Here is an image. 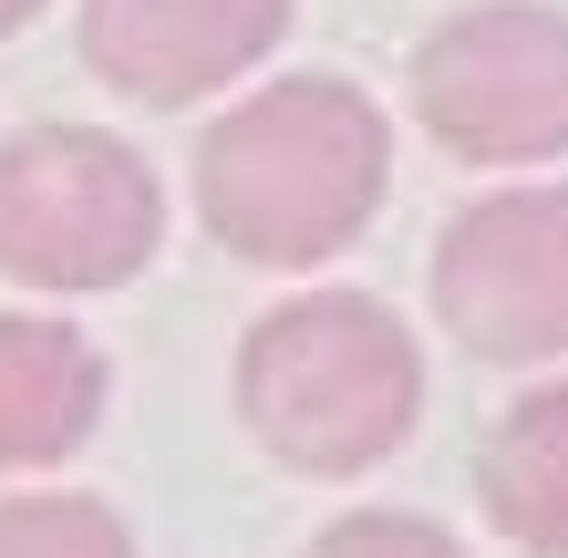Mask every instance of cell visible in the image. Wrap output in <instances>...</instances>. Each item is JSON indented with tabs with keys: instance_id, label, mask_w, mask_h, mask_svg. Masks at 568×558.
I'll list each match as a JSON object with an SVG mask.
<instances>
[{
	"instance_id": "obj_1",
	"label": "cell",
	"mask_w": 568,
	"mask_h": 558,
	"mask_svg": "<svg viewBox=\"0 0 568 558\" xmlns=\"http://www.w3.org/2000/svg\"><path fill=\"white\" fill-rule=\"evenodd\" d=\"M383 176H393V135H383L373 93H352L331 73H290L207 124L196 217L248 270H311V258L362 239V217L383 207Z\"/></svg>"
},
{
	"instance_id": "obj_2",
	"label": "cell",
	"mask_w": 568,
	"mask_h": 558,
	"mask_svg": "<svg viewBox=\"0 0 568 558\" xmlns=\"http://www.w3.org/2000/svg\"><path fill=\"white\" fill-rule=\"evenodd\" d=\"M239 414L290 476H362L414 435L424 352L383 301L311 290L239 342Z\"/></svg>"
},
{
	"instance_id": "obj_3",
	"label": "cell",
	"mask_w": 568,
	"mask_h": 558,
	"mask_svg": "<svg viewBox=\"0 0 568 558\" xmlns=\"http://www.w3.org/2000/svg\"><path fill=\"white\" fill-rule=\"evenodd\" d=\"M165 239V196L135 145L93 124H21L0 145V270L31 290H114Z\"/></svg>"
},
{
	"instance_id": "obj_4",
	"label": "cell",
	"mask_w": 568,
	"mask_h": 558,
	"mask_svg": "<svg viewBox=\"0 0 568 558\" xmlns=\"http://www.w3.org/2000/svg\"><path fill=\"white\" fill-rule=\"evenodd\" d=\"M414 114L465 166H538L568 155V11L486 0L424 31L414 52Z\"/></svg>"
},
{
	"instance_id": "obj_5",
	"label": "cell",
	"mask_w": 568,
	"mask_h": 558,
	"mask_svg": "<svg viewBox=\"0 0 568 558\" xmlns=\"http://www.w3.org/2000/svg\"><path fill=\"white\" fill-rule=\"evenodd\" d=\"M434 311L476 363L568 352V186H507L465 207L434 248Z\"/></svg>"
},
{
	"instance_id": "obj_6",
	"label": "cell",
	"mask_w": 568,
	"mask_h": 558,
	"mask_svg": "<svg viewBox=\"0 0 568 558\" xmlns=\"http://www.w3.org/2000/svg\"><path fill=\"white\" fill-rule=\"evenodd\" d=\"M290 0H83V62L124 104H196L270 62Z\"/></svg>"
},
{
	"instance_id": "obj_7",
	"label": "cell",
	"mask_w": 568,
	"mask_h": 558,
	"mask_svg": "<svg viewBox=\"0 0 568 558\" xmlns=\"http://www.w3.org/2000/svg\"><path fill=\"white\" fill-rule=\"evenodd\" d=\"M104 424V352L73 321L0 311V466H62Z\"/></svg>"
},
{
	"instance_id": "obj_8",
	"label": "cell",
	"mask_w": 568,
	"mask_h": 558,
	"mask_svg": "<svg viewBox=\"0 0 568 558\" xmlns=\"http://www.w3.org/2000/svg\"><path fill=\"white\" fill-rule=\"evenodd\" d=\"M476 486H486V517L517 548L568 558V383H548V393H527V404L496 414Z\"/></svg>"
},
{
	"instance_id": "obj_9",
	"label": "cell",
	"mask_w": 568,
	"mask_h": 558,
	"mask_svg": "<svg viewBox=\"0 0 568 558\" xmlns=\"http://www.w3.org/2000/svg\"><path fill=\"white\" fill-rule=\"evenodd\" d=\"M0 558H135V538L93 497H0Z\"/></svg>"
},
{
	"instance_id": "obj_10",
	"label": "cell",
	"mask_w": 568,
	"mask_h": 558,
	"mask_svg": "<svg viewBox=\"0 0 568 558\" xmlns=\"http://www.w3.org/2000/svg\"><path fill=\"white\" fill-rule=\"evenodd\" d=\"M311 558H465L434 517H393V507H362V517H342V528H321L311 538Z\"/></svg>"
},
{
	"instance_id": "obj_11",
	"label": "cell",
	"mask_w": 568,
	"mask_h": 558,
	"mask_svg": "<svg viewBox=\"0 0 568 558\" xmlns=\"http://www.w3.org/2000/svg\"><path fill=\"white\" fill-rule=\"evenodd\" d=\"M31 11H42V0H0V31H21Z\"/></svg>"
}]
</instances>
